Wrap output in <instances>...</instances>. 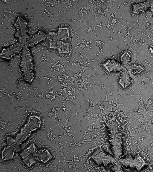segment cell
Masks as SVG:
<instances>
[{
  "mask_svg": "<svg viewBox=\"0 0 153 172\" xmlns=\"http://www.w3.org/2000/svg\"><path fill=\"white\" fill-rule=\"evenodd\" d=\"M152 3V1L148 0L134 4L132 7V12L136 14L145 12L150 7Z\"/></svg>",
  "mask_w": 153,
  "mask_h": 172,
  "instance_id": "cell-8",
  "label": "cell"
},
{
  "mask_svg": "<svg viewBox=\"0 0 153 172\" xmlns=\"http://www.w3.org/2000/svg\"><path fill=\"white\" fill-rule=\"evenodd\" d=\"M128 67L129 71L134 75H138L144 70L142 66L136 64H130Z\"/></svg>",
  "mask_w": 153,
  "mask_h": 172,
  "instance_id": "cell-15",
  "label": "cell"
},
{
  "mask_svg": "<svg viewBox=\"0 0 153 172\" xmlns=\"http://www.w3.org/2000/svg\"><path fill=\"white\" fill-rule=\"evenodd\" d=\"M133 57L132 52L129 50H126L122 55L120 57L122 64L124 67H128L131 64Z\"/></svg>",
  "mask_w": 153,
  "mask_h": 172,
  "instance_id": "cell-13",
  "label": "cell"
},
{
  "mask_svg": "<svg viewBox=\"0 0 153 172\" xmlns=\"http://www.w3.org/2000/svg\"><path fill=\"white\" fill-rule=\"evenodd\" d=\"M120 162L123 164H129L131 165H134L137 166H140L142 164V162H139L137 161H135L131 160H129L126 159H121L119 160Z\"/></svg>",
  "mask_w": 153,
  "mask_h": 172,
  "instance_id": "cell-17",
  "label": "cell"
},
{
  "mask_svg": "<svg viewBox=\"0 0 153 172\" xmlns=\"http://www.w3.org/2000/svg\"><path fill=\"white\" fill-rule=\"evenodd\" d=\"M27 25L26 21L20 17H18L14 24L16 29L15 36L18 38L19 42L24 44L29 37L27 34Z\"/></svg>",
  "mask_w": 153,
  "mask_h": 172,
  "instance_id": "cell-3",
  "label": "cell"
},
{
  "mask_svg": "<svg viewBox=\"0 0 153 172\" xmlns=\"http://www.w3.org/2000/svg\"><path fill=\"white\" fill-rule=\"evenodd\" d=\"M110 142L114 155L118 159L121 154V142L118 133L113 132L111 136Z\"/></svg>",
  "mask_w": 153,
  "mask_h": 172,
  "instance_id": "cell-6",
  "label": "cell"
},
{
  "mask_svg": "<svg viewBox=\"0 0 153 172\" xmlns=\"http://www.w3.org/2000/svg\"><path fill=\"white\" fill-rule=\"evenodd\" d=\"M24 45L19 42L4 48L1 52L0 57L6 59H10L14 56L20 52L23 49Z\"/></svg>",
  "mask_w": 153,
  "mask_h": 172,
  "instance_id": "cell-4",
  "label": "cell"
},
{
  "mask_svg": "<svg viewBox=\"0 0 153 172\" xmlns=\"http://www.w3.org/2000/svg\"><path fill=\"white\" fill-rule=\"evenodd\" d=\"M34 159L43 163L47 162L53 158L51 153L47 149L37 150L32 154Z\"/></svg>",
  "mask_w": 153,
  "mask_h": 172,
  "instance_id": "cell-5",
  "label": "cell"
},
{
  "mask_svg": "<svg viewBox=\"0 0 153 172\" xmlns=\"http://www.w3.org/2000/svg\"><path fill=\"white\" fill-rule=\"evenodd\" d=\"M16 145H8L2 150L1 160L2 161L8 160L12 159L16 152Z\"/></svg>",
  "mask_w": 153,
  "mask_h": 172,
  "instance_id": "cell-10",
  "label": "cell"
},
{
  "mask_svg": "<svg viewBox=\"0 0 153 172\" xmlns=\"http://www.w3.org/2000/svg\"><path fill=\"white\" fill-rule=\"evenodd\" d=\"M37 150V148L35 145L32 143L19 154L22 159H24L31 154H33Z\"/></svg>",
  "mask_w": 153,
  "mask_h": 172,
  "instance_id": "cell-14",
  "label": "cell"
},
{
  "mask_svg": "<svg viewBox=\"0 0 153 172\" xmlns=\"http://www.w3.org/2000/svg\"><path fill=\"white\" fill-rule=\"evenodd\" d=\"M16 142V139H14L11 137H8L7 139V143L8 145L15 144Z\"/></svg>",
  "mask_w": 153,
  "mask_h": 172,
  "instance_id": "cell-18",
  "label": "cell"
},
{
  "mask_svg": "<svg viewBox=\"0 0 153 172\" xmlns=\"http://www.w3.org/2000/svg\"><path fill=\"white\" fill-rule=\"evenodd\" d=\"M93 158L98 164L102 162L104 164H107L110 162H113L115 161L113 157L108 155L105 154L104 153L102 152L94 156L93 157Z\"/></svg>",
  "mask_w": 153,
  "mask_h": 172,
  "instance_id": "cell-12",
  "label": "cell"
},
{
  "mask_svg": "<svg viewBox=\"0 0 153 172\" xmlns=\"http://www.w3.org/2000/svg\"><path fill=\"white\" fill-rule=\"evenodd\" d=\"M132 78L128 70L125 69L121 71L119 83L122 87L126 88L131 84Z\"/></svg>",
  "mask_w": 153,
  "mask_h": 172,
  "instance_id": "cell-9",
  "label": "cell"
},
{
  "mask_svg": "<svg viewBox=\"0 0 153 172\" xmlns=\"http://www.w3.org/2000/svg\"><path fill=\"white\" fill-rule=\"evenodd\" d=\"M46 35L42 32L39 31L38 33L33 36L31 38L27 40L26 43L27 46H32L46 38Z\"/></svg>",
  "mask_w": 153,
  "mask_h": 172,
  "instance_id": "cell-11",
  "label": "cell"
},
{
  "mask_svg": "<svg viewBox=\"0 0 153 172\" xmlns=\"http://www.w3.org/2000/svg\"><path fill=\"white\" fill-rule=\"evenodd\" d=\"M41 125V120L39 117L35 115L29 117L27 123L16 136L15 144H21L29 136L32 132L39 128Z\"/></svg>",
  "mask_w": 153,
  "mask_h": 172,
  "instance_id": "cell-2",
  "label": "cell"
},
{
  "mask_svg": "<svg viewBox=\"0 0 153 172\" xmlns=\"http://www.w3.org/2000/svg\"><path fill=\"white\" fill-rule=\"evenodd\" d=\"M103 66L109 72H119L125 69L122 64L114 60H108Z\"/></svg>",
  "mask_w": 153,
  "mask_h": 172,
  "instance_id": "cell-7",
  "label": "cell"
},
{
  "mask_svg": "<svg viewBox=\"0 0 153 172\" xmlns=\"http://www.w3.org/2000/svg\"><path fill=\"white\" fill-rule=\"evenodd\" d=\"M35 159L32 155H30L26 158L23 159V162L28 167H30L35 163Z\"/></svg>",
  "mask_w": 153,
  "mask_h": 172,
  "instance_id": "cell-16",
  "label": "cell"
},
{
  "mask_svg": "<svg viewBox=\"0 0 153 172\" xmlns=\"http://www.w3.org/2000/svg\"><path fill=\"white\" fill-rule=\"evenodd\" d=\"M152 1V3L150 8L151 10L153 13V1Z\"/></svg>",
  "mask_w": 153,
  "mask_h": 172,
  "instance_id": "cell-19",
  "label": "cell"
},
{
  "mask_svg": "<svg viewBox=\"0 0 153 172\" xmlns=\"http://www.w3.org/2000/svg\"><path fill=\"white\" fill-rule=\"evenodd\" d=\"M33 58L29 50L25 45L22 49L20 67L25 81L32 82L34 78Z\"/></svg>",
  "mask_w": 153,
  "mask_h": 172,
  "instance_id": "cell-1",
  "label": "cell"
}]
</instances>
